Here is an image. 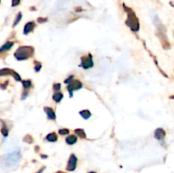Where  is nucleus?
Returning <instances> with one entry per match:
<instances>
[{
  "instance_id": "obj_1",
  "label": "nucleus",
  "mask_w": 174,
  "mask_h": 173,
  "mask_svg": "<svg viewBox=\"0 0 174 173\" xmlns=\"http://www.w3.org/2000/svg\"><path fill=\"white\" fill-rule=\"evenodd\" d=\"M123 8L125 11L128 13V19L126 20L127 26H128L133 31H139V19L136 16V14L130 8L127 7L125 4H123Z\"/></svg>"
},
{
  "instance_id": "obj_2",
  "label": "nucleus",
  "mask_w": 174,
  "mask_h": 173,
  "mask_svg": "<svg viewBox=\"0 0 174 173\" xmlns=\"http://www.w3.org/2000/svg\"><path fill=\"white\" fill-rule=\"evenodd\" d=\"M34 48L31 46H22L18 48L14 53V57L18 60H26L33 55Z\"/></svg>"
},
{
  "instance_id": "obj_3",
  "label": "nucleus",
  "mask_w": 174,
  "mask_h": 173,
  "mask_svg": "<svg viewBox=\"0 0 174 173\" xmlns=\"http://www.w3.org/2000/svg\"><path fill=\"white\" fill-rule=\"evenodd\" d=\"M20 159V154L19 152H14V153L8 154L2 157L1 164L3 167L6 166H12L14 165L17 164Z\"/></svg>"
},
{
  "instance_id": "obj_4",
  "label": "nucleus",
  "mask_w": 174,
  "mask_h": 173,
  "mask_svg": "<svg viewBox=\"0 0 174 173\" xmlns=\"http://www.w3.org/2000/svg\"><path fill=\"white\" fill-rule=\"evenodd\" d=\"M80 66H82L83 69H89L94 66V61L91 54H89L88 56L82 57Z\"/></svg>"
},
{
  "instance_id": "obj_5",
  "label": "nucleus",
  "mask_w": 174,
  "mask_h": 173,
  "mask_svg": "<svg viewBox=\"0 0 174 173\" xmlns=\"http://www.w3.org/2000/svg\"><path fill=\"white\" fill-rule=\"evenodd\" d=\"M83 88V84L80 81L78 80H72V82H70L68 84V87H67V89H68L69 93H70V97L72 98V93L74 90H78L80 88Z\"/></svg>"
},
{
  "instance_id": "obj_6",
  "label": "nucleus",
  "mask_w": 174,
  "mask_h": 173,
  "mask_svg": "<svg viewBox=\"0 0 174 173\" xmlns=\"http://www.w3.org/2000/svg\"><path fill=\"white\" fill-rule=\"evenodd\" d=\"M2 76H12L16 81L21 82V77H20V75L10 69L5 68L0 70V77H2Z\"/></svg>"
},
{
  "instance_id": "obj_7",
  "label": "nucleus",
  "mask_w": 174,
  "mask_h": 173,
  "mask_svg": "<svg viewBox=\"0 0 174 173\" xmlns=\"http://www.w3.org/2000/svg\"><path fill=\"white\" fill-rule=\"evenodd\" d=\"M77 158L76 157L75 154H72L70 156V159H69L68 165H67V167L66 170L69 171H73L77 167Z\"/></svg>"
},
{
  "instance_id": "obj_8",
  "label": "nucleus",
  "mask_w": 174,
  "mask_h": 173,
  "mask_svg": "<svg viewBox=\"0 0 174 173\" xmlns=\"http://www.w3.org/2000/svg\"><path fill=\"white\" fill-rule=\"evenodd\" d=\"M34 28H35L34 22L30 21V22L26 23V25H25V26H24V30H23V32H24V34H28L29 32H31V31Z\"/></svg>"
},
{
  "instance_id": "obj_9",
  "label": "nucleus",
  "mask_w": 174,
  "mask_h": 173,
  "mask_svg": "<svg viewBox=\"0 0 174 173\" xmlns=\"http://www.w3.org/2000/svg\"><path fill=\"white\" fill-rule=\"evenodd\" d=\"M166 132L165 131L163 130L162 128H158L155 132V138L158 140H161L165 138Z\"/></svg>"
},
{
  "instance_id": "obj_10",
  "label": "nucleus",
  "mask_w": 174,
  "mask_h": 173,
  "mask_svg": "<svg viewBox=\"0 0 174 173\" xmlns=\"http://www.w3.org/2000/svg\"><path fill=\"white\" fill-rule=\"evenodd\" d=\"M44 111L47 114V116L49 118V120H55L56 118V116H55V113H54V111L52 110L51 108H49V107H45L44 108Z\"/></svg>"
},
{
  "instance_id": "obj_11",
  "label": "nucleus",
  "mask_w": 174,
  "mask_h": 173,
  "mask_svg": "<svg viewBox=\"0 0 174 173\" xmlns=\"http://www.w3.org/2000/svg\"><path fill=\"white\" fill-rule=\"evenodd\" d=\"M79 114H80V116L82 117H83V119H85V120H88L89 119L90 117H91L92 116V114L91 112L89 111H88V110H84V111H82L79 112Z\"/></svg>"
},
{
  "instance_id": "obj_12",
  "label": "nucleus",
  "mask_w": 174,
  "mask_h": 173,
  "mask_svg": "<svg viewBox=\"0 0 174 173\" xmlns=\"http://www.w3.org/2000/svg\"><path fill=\"white\" fill-rule=\"evenodd\" d=\"M14 45V43L13 42H7L5 44H3L1 48H0V53L1 52L6 51V50H9V48H12V46Z\"/></svg>"
},
{
  "instance_id": "obj_13",
  "label": "nucleus",
  "mask_w": 174,
  "mask_h": 173,
  "mask_svg": "<svg viewBox=\"0 0 174 173\" xmlns=\"http://www.w3.org/2000/svg\"><path fill=\"white\" fill-rule=\"evenodd\" d=\"M66 143L70 145H72L76 143L77 141V138L75 135H71V136L67 137V138H66Z\"/></svg>"
},
{
  "instance_id": "obj_14",
  "label": "nucleus",
  "mask_w": 174,
  "mask_h": 173,
  "mask_svg": "<svg viewBox=\"0 0 174 173\" xmlns=\"http://www.w3.org/2000/svg\"><path fill=\"white\" fill-rule=\"evenodd\" d=\"M46 139L49 141V142H56L57 141V136L54 132H52V133H49L47 135L46 137Z\"/></svg>"
},
{
  "instance_id": "obj_15",
  "label": "nucleus",
  "mask_w": 174,
  "mask_h": 173,
  "mask_svg": "<svg viewBox=\"0 0 174 173\" xmlns=\"http://www.w3.org/2000/svg\"><path fill=\"white\" fill-rule=\"evenodd\" d=\"M63 99V94L61 93H55V94L53 95V100L55 101V102H60V100Z\"/></svg>"
},
{
  "instance_id": "obj_16",
  "label": "nucleus",
  "mask_w": 174,
  "mask_h": 173,
  "mask_svg": "<svg viewBox=\"0 0 174 173\" xmlns=\"http://www.w3.org/2000/svg\"><path fill=\"white\" fill-rule=\"evenodd\" d=\"M76 134H77L81 138H86V133L83 129H76L75 130Z\"/></svg>"
},
{
  "instance_id": "obj_17",
  "label": "nucleus",
  "mask_w": 174,
  "mask_h": 173,
  "mask_svg": "<svg viewBox=\"0 0 174 173\" xmlns=\"http://www.w3.org/2000/svg\"><path fill=\"white\" fill-rule=\"evenodd\" d=\"M21 18H22V14L21 13H18V14L16 15V18H15V20H14V25H13V26H15L16 25H17L18 23L20 22V20H21Z\"/></svg>"
},
{
  "instance_id": "obj_18",
  "label": "nucleus",
  "mask_w": 174,
  "mask_h": 173,
  "mask_svg": "<svg viewBox=\"0 0 174 173\" xmlns=\"http://www.w3.org/2000/svg\"><path fill=\"white\" fill-rule=\"evenodd\" d=\"M1 132H2V133H3V135L4 137H7L8 136V134H9V131H8V129H7V127H6L5 124H4L3 122V127H2Z\"/></svg>"
},
{
  "instance_id": "obj_19",
  "label": "nucleus",
  "mask_w": 174,
  "mask_h": 173,
  "mask_svg": "<svg viewBox=\"0 0 174 173\" xmlns=\"http://www.w3.org/2000/svg\"><path fill=\"white\" fill-rule=\"evenodd\" d=\"M23 86H24V88H28L31 87V82L30 80H26V81H23L22 82Z\"/></svg>"
},
{
  "instance_id": "obj_20",
  "label": "nucleus",
  "mask_w": 174,
  "mask_h": 173,
  "mask_svg": "<svg viewBox=\"0 0 174 173\" xmlns=\"http://www.w3.org/2000/svg\"><path fill=\"white\" fill-rule=\"evenodd\" d=\"M59 133L60 135H67L69 134V130L68 129H60L59 130Z\"/></svg>"
},
{
  "instance_id": "obj_21",
  "label": "nucleus",
  "mask_w": 174,
  "mask_h": 173,
  "mask_svg": "<svg viewBox=\"0 0 174 173\" xmlns=\"http://www.w3.org/2000/svg\"><path fill=\"white\" fill-rule=\"evenodd\" d=\"M20 3V0H12V6L15 7V6L19 5Z\"/></svg>"
},
{
  "instance_id": "obj_22",
  "label": "nucleus",
  "mask_w": 174,
  "mask_h": 173,
  "mask_svg": "<svg viewBox=\"0 0 174 173\" xmlns=\"http://www.w3.org/2000/svg\"><path fill=\"white\" fill-rule=\"evenodd\" d=\"M35 64H36V66H35V71H39L41 69V64L40 63H37V62H35Z\"/></svg>"
},
{
  "instance_id": "obj_23",
  "label": "nucleus",
  "mask_w": 174,
  "mask_h": 173,
  "mask_svg": "<svg viewBox=\"0 0 174 173\" xmlns=\"http://www.w3.org/2000/svg\"><path fill=\"white\" fill-rule=\"evenodd\" d=\"M60 89V83H57V84H54V90L55 91H58Z\"/></svg>"
},
{
  "instance_id": "obj_24",
  "label": "nucleus",
  "mask_w": 174,
  "mask_h": 173,
  "mask_svg": "<svg viewBox=\"0 0 174 173\" xmlns=\"http://www.w3.org/2000/svg\"><path fill=\"white\" fill-rule=\"evenodd\" d=\"M72 80H73V77H72V76H71V77H69V78H67V79L65 81V83H66V84H69L70 82H72Z\"/></svg>"
},
{
  "instance_id": "obj_25",
  "label": "nucleus",
  "mask_w": 174,
  "mask_h": 173,
  "mask_svg": "<svg viewBox=\"0 0 174 173\" xmlns=\"http://www.w3.org/2000/svg\"><path fill=\"white\" fill-rule=\"evenodd\" d=\"M37 21L39 23H43L45 22V21H47V19H46V18H38V19H37Z\"/></svg>"
},
{
  "instance_id": "obj_26",
  "label": "nucleus",
  "mask_w": 174,
  "mask_h": 173,
  "mask_svg": "<svg viewBox=\"0 0 174 173\" xmlns=\"http://www.w3.org/2000/svg\"><path fill=\"white\" fill-rule=\"evenodd\" d=\"M89 173H96V172H94V171H90V172H89Z\"/></svg>"
},
{
  "instance_id": "obj_27",
  "label": "nucleus",
  "mask_w": 174,
  "mask_h": 173,
  "mask_svg": "<svg viewBox=\"0 0 174 173\" xmlns=\"http://www.w3.org/2000/svg\"><path fill=\"white\" fill-rule=\"evenodd\" d=\"M57 173H64V172H62V171H59V172H57Z\"/></svg>"
},
{
  "instance_id": "obj_28",
  "label": "nucleus",
  "mask_w": 174,
  "mask_h": 173,
  "mask_svg": "<svg viewBox=\"0 0 174 173\" xmlns=\"http://www.w3.org/2000/svg\"><path fill=\"white\" fill-rule=\"evenodd\" d=\"M0 2H1V1H0Z\"/></svg>"
}]
</instances>
